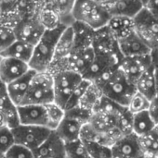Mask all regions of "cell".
Masks as SVG:
<instances>
[{
  "instance_id": "5",
  "label": "cell",
  "mask_w": 158,
  "mask_h": 158,
  "mask_svg": "<svg viewBox=\"0 0 158 158\" xmlns=\"http://www.w3.org/2000/svg\"><path fill=\"white\" fill-rule=\"evenodd\" d=\"M91 115V110L80 106L65 110L64 117L55 131L64 143L78 140L83 127L88 123Z\"/></svg>"
},
{
  "instance_id": "48",
  "label": "cell",
  "mask_w": 158,
  "mask_h": 158,
  "mask_svg": "<svg viewBox=\"0 0 158 158\" xmlns=\"http://www.w3.org/2000/svg\"><path fill=\"white\" fill-rule=\"evenodd\" d=\"M46 1H47V0H46Z\"/></svg>"
},
{
  "instance_id": "21",
  "label": "cell",
  "mask_w": 158,
  "mask_h": 158,
  "mask_svg": "<svg viewBox=\"0 0 158 158\" xmlns=\"http://www.w3.org/2000/svg\"><path fill=\"white\" fill-rule=\"evenodd\" d=\"M34 45L17 39L10 46L4 50L0 55L3 57H11L27 62L29 64L34 53Z\"/></svg>"
},
{
  "instance_id": "33",
  "label": "cell",
  "mask_w": 158,
  "mask_h": 158,
  "mask_svg": "<svg viewBox=\"0 0 158 158\" xmlns=\"http://www.w3.org/2000/svg\"><path fill=\"white\" fill-rule=\"evenodd\" d=\"M91 84V81L86 80V79H83L79 84L75 87V89L74 90L73 94H71L67 104H66V106L64 108V110H68V109H71V108H74L75 106H77L83 97V95L85 94L86 91L88 90V88L89 87V85Z\"/></svg>"
},
{
  "instance_id": "37",
  "label": "cell",
  "mask_w": 158,
  "mask_h": 158,
  "mask_svg": "<svg viewBox=\"0 0 158 158\" xmlns=\"http://www.w3.org/2000/svg\"><path fill=\"white\" fill-rule=\"evenodd\" d=\"M5 158H34V151L15 143L6 154Z\"/></svg>"
},
{
  "instance_id": "36",
  "label": "cell",
  "mask_w": 158,
  "mask_h": 158,
  "mask_svg": "<svg viewBox=\"0 0 158 158\" xmlns=\"http://www.w3.org/2000/svg\"><path fill=\"white\" fill-rule=\"evenodd\" d=\"M15 144L12 130L6 127L0 129V153L5 155Z\"/></svg>"
},
{
  "instance_id": "19",
  "label": "cell",
  "mask_w": 158,
  "mask_h": 158,
  "mask_svg": "<svg viewBox=\"0 0 158 158\" xmlns=\"http://www.w3.org/2000/svg\"><path fill=\"white\" fill-rule=\"evenodd\" d=\"M135 85L137 91L145 95L149 100L152 101L157 96V84L156 77V69L154 64H152L142 74Z\"/></svg>"
},
{
  "instance_id": "17",
  "label": "cell",
  "mask_w": 158,
  "mask_h": 158,
  "mask_svg": "<svg viewBox=\"0 0 158 158\" xmlns=\"http://www.w3.org/2000/svg\"><path fill=\"white\" fill-rule=\"evenodd\" d=\"M34 73H35L34 70L30 69L21 77L7 84L9 97L15 106H19L22 103V100L27 94V91L30 86V82Z\"/></svg>"
},
{
  "instance_id": "20",
  "label": "cell",
  "mask_w": 158,
  "mask_h": 158,
  "mask_svg": "<svg viewBox=\"0 0 158 158\" xmlns=\"http://www.w3.org/2000/svg\"><path fill=\"white\" fill-rule=\"evenodd\" d=\"M74 48V36L73 28L72 26L66 27L57 43L52 63L66 59L72 54Z\"/></svg>"
},
{
  "instance_id": "1",
  "label": "cell",
  "mask_w": 158,
  "mask_h": 158,
  "mask_svg": "<svg viewBox=\"0 0 158 158\" xmlns=\"http://www.w3.org/2000/svg\"><path fill=\"white\" fill-rule=\"evenodd\" d=\"M65 28V26L61 25L56 29L45 31L34 45V53L29 62L31 69L41 72L47 71L49 69L54 58L57 43Z\"/></svg>"
},
{
  "instance_id": "26",
  "label": "cell",
  "mask_w": 158,
  "mask_h": 158,
  "mask_svg": "<svg viewBox=\"0 0 158 158\" xmlns=\"http://www.w3.org/2000/svg\"><path fill=\"white\" fill-rule=\"evenodd\" d=\"M138 137L142 154L158 158V137L154 131L148 134Z\"/></svg>"
},
{
  "instance_id": "31",
  "label": "cell",
  "mask_w": 158,
  "mask_h": 158,
  "mask_svg": "<svg viewBox=\"0 0 158 158\" xmlns=\"http://www.w3.org/2000/svg\"><path fill=\"white\" fill-rule=\"evenodd\" d=\"M150 105H151V100H149L145 95H143L142 94L137 91L131 97L127 107L134 115L140 112L149 110Z\"/></svg>"
},
{
  "instance_id": "9",
  "label": "cell",
  "mask_w": 158,
  "mask_h": 158,
  "mask_svg": "<svg viewBox=\"0 0 158 158\" xmlns=\"http://www.w3.org/2000/svg\"><path fill=\"white\" fill-rule=\"evenodd\" d=\"M45 31L44 26L39 20L38 15L20 19L14 26L16 38L33 45L36 44Z\"/></svg>"
},
{
  "instance_id": "7",
  "label": "cell",
  "mask_w": 158,
  "mask_h": 158,
  "mask_svg": "<svg viewBox=\"0 0 158 158\" xmlns=\"http://www.w3.org/2000/svg\"><path fill=\"white\" fill-rule=\"evenodd\" d=\"M133 24L136 33L152 50L158 48V16L142 8L133 18Z\"/></svg>"
},
{
  "instance_id": "41",
  "label": "cell",
  "mask_w": 158,
  "mask_h": 158,
  "mask_svg": "<svg viewBox=\"0 0 158 158\" xmlns=\"http://www.w3.org/2000/svg\"><path fill=\"white\" fill-rule=\"evenodd\" d=\"M153 64L155 66V69H156V84H157V96H158V60L157 59H155L153 58Z\"/></svg>"
},
{
  "instance_id": "6",
  "label": "cell",
  "mask_w": 158,
  "mask_h": 158,
  "mask_svg": "<svg viewBox=\"0 0 158 158\" xmlns=\"http://www.w3.org/2000/svg\"><path fill=\"white\" fill-rule=\"evenodd\" d=\"M54 80V103L62 107L73 94L75 87L83 80V77L74 70H61L52 74Z\"/></svg>"
},
{
  "instance_id": "10",
  "label": "cell",
  "mask_w": 158,
  "mask_h": 158,
  "mask_svg": "<svg viewBox=\"0 0 158 158\" xmlns=\"http://www.w3.org/2000/svg\"><path fill=\"white\" fill-rule=\"evenodd\" d=\"M17 107L20 124L40 126L48 129V118L46 105H21Z\"/></svg>"
},
{
  "instance_id": "40",
  "label": "cell",
  "mask_w": 158,
  "mask_h": 158,
  "mask_svg": "<svg viewBox=\"0 0 158 158\" xmlns=\"http://www.w3.org/2000/svg\"><path fill=\"white\" fill-rule=\"evenodd\" d=\"M7 126V116H6V113L2 110H0V129L2 128H6Z\"/></svg>"
},
{
  "instance_id": "43",
  "label": "cell",
  "mask_w": 158,
  "mask_h": 158,
  "mask_svg": "<svg viewBox=\"0 0 158 158\" xmlns=\"http://www.w3.org/2000/svg\"><path fill=\"white\" fill-rule=\"evenodd\" d=\"M136 158H156V157H152V156H149L147 155H144V154H142L141 156H139L138 157Z\"/></svg>"
},
{
  "instance_id": "27",
  "label": "cell",
  "mask_w": 158,
  "mask_h": 158,
  "mask_svg": "<svg viewBox=\"0 0 158 158\" xmlns=\"http://www.w3.org/2000/svg\"><path fill=\"white\" fill-rule=\"evenodd\" d=\"M102 96V94L100 87L97 84L91 82V84L86 91L85 94L83 95L78 106L92 111L93 107L95 106V105L98 103V101L101 99Z\"/></svg>"
},
{
  "instance_id": "16",
  "label": "cell",
  "mask_w": 158,
  "mask_h": 158,
  "mask_svg": "<svg viewBox=\"0 0 158 158\" xmlns=\"http://www.w3.org/2000/svg\"><path fill=\"white\" fill-rule=\"evenodd\" d=\"M103 3L112 17L121 16L133 19L143 8L141 0H106Z\"/></svg>"
},
{
  "instance_id": "4",
  "label": "cell",
  "mask_w": 158,
  "mask_h": 158,
  "mask_svg": "<svg viewBox=\"0 0 158 158\" xmlns=\"http://www.w3.org/2000/svg\"><path fill=\"white\" fill-rule=\"evenodd\" d=\"M54 102V80L48 71H35L21 105H47Z\"/></svg>"
},
{
  "instance_id": "8",
  "label": "cell",
  "mask_w": 158,
  "mask_h": 158,
  "mask_svg": "<svg viewBox=\"0 0 158 158\" xmlns=\"http://www.w3.org/2000/svg\"><path fill=\"white\" fill-rule=\"evenodd\" d=\"M52 131L46 127L22 124L12 129L15 143L22 145L32 151L37 149Z\"/></svg>"
},
{
  "instance_id": "35",
  "label": "cell",
  "mask_w": 158,
  "mask_h": 158,
  "mask_svg": "<svg viewBox=\"0 0 158 158\" xmlns=\"http://www.w3.org/2000/svg\"><path fill=\"white\" fill-rule=\"evenodd\" d=\"M16 109L17 106L13 104L9 97L7 83L0 80V110L4 111L5 113H8Z\"/></svg>"
},
{
  "instance_id": "32",
  "label": "cell",
  "mask_w": 158,
  "mask_h": 158,
  "mask_svg": "<svg viewBox=\"0 0 158 158\" xmlns=\"http://www.w3.org/2000/svg\"><path fill=\"white\" fill-rule=\"evenodd\" d=\"M90 158H113L111 146L94 142H84Z\"/></svg>"
},
{
  "instance_id": "18",
  "label": "cell",
  "mask_w": 158,
  "mask_h": 158,
  "mask_svg": "<svg viewBox=\"0 0 158 158\" xmlns=\"http://www.w3.org/2000/svg\"><path fill=\"white\" fill-rule=\"evenodd\" d=\"M75 2L76 0H47L46 6L58 14L61 25L70 27L75 21L74 18Z\"/></svg>"
},
{
  "instance_id": "44",
  "label": "cell",
  "mask_w": 158,
  "mask_h": 158,
  "mask_svg": "<svg viewBox=\"0 0 158 158\" xmlns=\"http://www.w3.org/2000/svg\"><path fill=\"white\" fill-rule=\"evenodd\" d=\"M154 132L156 134V136L158 137V124L156 126V128H155V130H154Z\"/></svg>"
},
{
  "instance_id": "15",
  "label": "cell",
  "mask_w": 158,
  "mask_h": 158,
  "mask_svg": "<svg viewBox=\"0 0 158 158\" xmlns=\"http://www.w3.org/2000/svg\"><path fill=\"white\" fill-rule=\"evenodd\" d=\"M30 69L27 62L11 57H3L0 64V80L7 84L21 77Z\"/></svg>"
},
{
  "instance_id": "28",
  "label": "cell",
  "mask_w": 158,
  "mask_h": 158,
  "mask_svg": "<svg viewBox=\"0 0 158 158\" xmlns=\"http://www.w3.org/2000/svg\"><path fill=\"white\" fill-rule=\"evenodd\" d=\"M38 18L40 22L44 26L45 30H53L61 25L58 14L46 5L39 12Z\"/></svg>"
},
{
  "instance_id": "23",
  "label": "cell",
  "mask_w": 158,
  "mask_h": 158,
  "mask_svg": "<svg viewBox=\"0 0 158 158\" xmlns=\"http://www.w3.org/2000/svg\"><path fill=\"white\" fill-rule=\"evenodd\" d=\"M108 29L116 40H119L134 31L133 19L121 16H114L110 19Z\"/></svg>"
},
{
  "instance_id": "13",
  "label": "cell",
  "mask_w": 158,
  "mask_h": 158,
  "mask_svg": "<svg viewBox=\"0 0 158 158\" xmlns=\"http://www.w3.org/2000/svg\"><path fill=\"white\" fill-rule=\"evenodd\" d=\"M113 158H136L142 154L139 137L131 132L122 136L112 146Z\"/></svg>"
},
{
  "instance_id": "24",
  "label": "cell",
  "mask_w": 158,
  "mask_h": 158,
  "mask_svg": "<svg viewBox=\"0 0 158 158\" xmlns=\"http://www.w3.org/2000/svg\"><path fill=\"white\" fill-rule=\"evenodd\" d=\"M72 28L74 36V48L92 46L95 30L79 21H74Z\"/></svg>"
},
{
  "instance_id": "14",
  "label": "cell",
  "mask_w": 158,
  "mask_h": 158,
  "mask_svg": "<svg viewBox=\"0 0 158 158\" xmlns=\"http://www.w3.org/2000/svg\"><path fill=\"white\" fill-rule=\"evenodd\" d=\"M34 158H65V143L53 131L47 140L34 151Z\"/></svg>"
},
{
  "instance_id": "12",
  "label": "cell",
  "mask_w": 158,
  "mask_h": 158,
  "mask_svg": "<svg viewBox=\"0 0 158 158\" xmlns=\"http://www.w3.org/2000/svg\"><path fill=\"white\" fill-rule=\"evenodd\" d=\"M117 42L123 56H142L151 55L153 51L135 31L117 40Z\"/></svg>"
},
{
  "instance_id": "25",
  "label": "cell",
  "mask_w": 158,
  "mask_h": 158,
  "mask_svg": "<svg viewBox=\"0 0 158 158\" xmlns=\"http://www.w3.org/2000/svg\"><path fill=\"white\" fill-rule=\"evenodd\" d=\"M156 124L152 118L149 111H143L133 115L132 132L137 136H142L152 132Z\"/></svg>"
},
{
  "instance_id": "49",
  "label": "cell",
  "mask_w": 158,
  "mask_h": 158,
  "mask_svg": "<svg viewBox=\"0 0 158 158\" xmlns=\"http://www.w3.org/2000/svg\"><path fill=\"white\" fill-rule=\"evenodd\" d=\"M89 158H90V157H89Z\"/></svg>"
},
{
  "instance_id": "42",
  "label": "cell",
  "mask_w": 158,
  "mask_h": 158,
  "mask_svg": "<svg viewBox=\"0 0 158 158\" xmlns=\"http://www.w3.org/2000/svg\"><path fill=\"white\" fill-rule=\"evenodd\" d=\"M152 57L158 60V48H156V49H155V50L152 51Z\"/></svg>"
},
{
  "instance_id": "30",
  "label": "cell",
  "mask_w": 158,
  "mask_h": 158,
  "mask_svg": "<svg viewBox=\"0 0 158 158\" xmlns=\"http://www.w3.org/2000/svg\"><path fill=\"white\" fill-rule=\"evenodd\" d=\"M65 158H89L85 143L81 140L65 143Z\"/></svg>"
},
{
  "instance_id": "38",
  "label": "cell",
  "mask_w": 158,
  "mask_h": 158,
  "mask_svg": "<svg viewBox=\"0 0 158 158\" xmlns=\"http://www.w3.org/2000/svg\"><path fill=\"white\" fill-rule=\"evenodd\" d=\"M149 113L152 117V118L154 119V121L156 122V124H158V96L156 98H154L151 101V105L149 107Z\"/></svg>"
},
{
  "instance_id": "47",
  "label": "cell",
  "mask_w": 158,
  "mask_h": 158,
  "mask_svg": "<svg viewBox=\"0 0 158 158\" xmlns=\"http://www.w3.org/2000/svg\"><path fill=\"white\" fill-rule=\"evenodd\" d=\"M97 1H101V2H105L106 0H97Z\"/></svg>"
},
{
  "instance_id": "29",
  "label": "cell",
  "mask_w": 158,
  "mask_h": 158,
  "mask_svg": "<svg viewBox=\"0 0 158 158\" xmlns=\"http://www.w3.org/2000/svg\"><path fill=\"white\" fill-rule=\"evenodd\" d=\"M46 106L48 118V129L50 131H56L64 117L65 110L54 102L47 104Z\"/></svg>"
},
{
  "instance_id": "39",
  "label": "cell",
  "mask_w": 158,
  "mask_h": 158,
  "mask_svg": "<svg viewBox=\"0 0 158 158\" xmlns=\"http://www.w3.org/2000/svg\"><path fill=\"white\" fill-rule=\"evenodd\" d=\"M143 8L147 9L152 14L158 16V0H147Z\"/></svg>"
},
{
  "instance_id": "3",
  "label": "cell",
  "mask_w": 158,
  "mask_h": 158,
  "mask_svg": "<svg viewBox=\"0 0 158 158\" xmlns=\"http://www.w3.org/2000/svg\"><path fill=\"white\" fill-rule=\"evenodd\" d=\"M98 86L102 95L124 106H128L131 97L137 92L136 85L128 79L119 68Z\"/></svg>"
},
{
  "instance_id": "2",
  "label": "cell",
  "mask_w": 158,
  "mask_h": 158,
  "mask_svg": "<svg viewBox=\"0 0 158 158\" xmlns=\"http://www.w3.org/2000/svg\"><path fill=\"white\" fill-rule=\"evenodd\" d=\"M74 18L75 21L82 22L96 31L107 26L112 16L103 2L76 0L74 8Z\"/></svg>"
},
{
  "instance_id": "45",
  "label": "cell",
  "mask_w": 158,
  "mask_h": 158,
  "mask_svg": "<svg viewBox=\"0 0 158 158\" xmlns=\"http://www.w3.org/2000/svg\"><path fill=\"white\" fill-rule=\"evenodd\" d=\"M0 158H5V155H3V154L0 153Z\"/></svg>"
},
{
  "instance_id": "34",
  "label": "cell",
  "mask_w": 158,
  "mask_h": 158,
  "mask_svg": "<svg viewBox=\"0 0 158 158\" xmlns=\"http://www.w3.org/2000/svg\"><path fill=\"white\" fill-rule=\"evenodd\" d=\"M16 40L17 38L14 28L7 24L0 23V54L10 46Z\"/></svg>"
},
{
  "instance_id": "22",
  "label": "cell",
  "mask_w": 158,
  "mask_h": 158,
  "mask_svg": "<svg viewBox=\"0 0 158 158\" xmlns=\"http://www.w3.org/2000/svg\"><path fill=\"white\" fill-rule=\"evenodd\" d=\"M128 111V107L102 95L92 109V112L105 114L117 118V120ZM118 122V121H117Z\"/></svg>"
},
{
  "instance_id": "11",
  "label": "cell",
  "mask_w": 158,
  "mask_h": 158,
  "mask_svg": "<svg viewBox=\"0 0 158 158\" xmlns=\"http://www.w3.org/2000/svg\"><path fill=\"white\" fill-rule=\"evenodd\" d=\"M152 64V54L142 56H124L119 65V69L133 84H136L142 74Z\"/></svg>"
},
{
  "instance_id": "46",
  "label": "cell",
  "mask_w": 158,
  "mask_h": 158,
  "mask_svg": "<svg viewBox=\"0 0 158 158\" xmlns=\"http://www.w3.org/2000/svg\"><path fill=\"white\" fill-rule=\"evenodd\" d=\"M2 58H3V56L0 55V64H1V61H2Z\"/></svg>"
}]
</instances>
